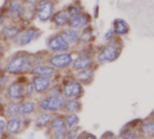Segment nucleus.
<instances>
[{
    "instance_id": "f257e3e1",
    "label": "nucleus",
    "mask_w": 154,
    "mask_h": 139,
    "mask_svg": "<svg viewBox=\"0 0 154 139\" xmlns=\"http://www.w3.org/2000/svg\"><path fill=\"white\" fill-rule=\"evenodd\" d=\"M33 65V53L26 51H18L6 60L4 72L10 75H26L30 73Z\"/></svg>"
},
{
    "instance_id": "f03ea898",
    "label": "nucleus",
    "mask_w": 154,
    "mask_h": 139,
    "mask_svg": "<svg viewBox=\"0 0 154 139\" xmlns=\"http://www.w3.org/2000/svg\"><path fill=\"white\" fill-rule=\"evenodd\" d=\"M42 35V31L33 25H26L19 34L12 41L17 46L23 47L30 44Z\"/></svg>"
},
{
    "instance_id": "7ed1b4c3",
    "label": "nucleus",
    "mask_w": 154,
    "mask_h": 139,
    "mask_svg": "<svg viewBox=\"0 0 154 139\" xmlns=\"http://www.w3.org/2000/svg\"><path fill=\"white\" fill-rule=\"evenodd\" d=\"M74 54L73 51L64 52H56L49 53L46 62L54 67L56 70H67L70 69Z\"/></svg>"
},
{
    "instance_id": "20e7f679",
    "label": "nucleus",
    "mask_w": 154,
    "mask_h": 139,
    "mask_svg": "<svg viewBox=\"0 0 154 139\" xmlns=\"http://www.w3.org/2000/svg\"><path fill=\"white\" fill-rule=\"evenodd\" d=\"M64 97L63 96H53L47 94L39 99L37 105L42 111L57 112L63 110Z\"/></svg>"
},
{
    "instance_id": "39448f33",
    "label": "nucleus",
    "mask_w": 154,
    "mask_h": 139,
    "mask_svg": "<svg viewBox=\"0 0 154 139\" xmlns=\"http://www.w3.org/2000/svg\"><path fill=\"white\" fill-rule=\"evenodd\" d=\"M3 7L6 11L8 22L20 23L25 9V5L21 0H7Z\"/></svg>"
},
{
    "instance_id": "423d86ee",
    "label": "nucleus",
    "mask_w": 154,
    "mask_h": 139,
    "mask_svg": "<svg viewBox=\"0 0 154 139\" xmlns=\"http://www.w3.org/2000/svg\"><path fill=\"white\" fill-rule=\"evenodd\" d=\"M120 55V48L116 42L109 41V43L104 45L96 54L94 61L99 63H103L105 61H115Z\"/></svg>"
},
{
    "instance_id": "0eeeda50",
    "label": "nucleus",
    "mask_w": 154,
    "mask_h": 139,
    "mask_svg": "<svg viewBox=\"0 0 154 139\" xmlns=\"http://www.w3.org/2000/svg\"><path fill=\"white\" fill-rule=\"evenodd\" d=\"M46 47H47V51L50 53L72 51V48L63 40V38L59 34V32L51 34L46 39Z\"/></svg>"
},
{
    "instance_id": "6e6552de",
    "label": "nucleus",
    "mask_w": 154,
    "mask_h": 139,
    "mask_svg": "<svg viewBox=\"0 0 154 139\" xmlns=\"http://www.w3.org/2000/svg\"><path fill=\"white\" fill-rule=\"evenodd\" d=\"M25 26L26 25L21 23L8 22L0 27V38L7 43L9 41H13Z\"/></svg>"
},
{
    "instance_id": "1a4fd4ad",
    "label": "nucleus",
    "mask_w": 154,
    "mask_h": 139,
    "mask_svg": "<svg viewBox=\"0 0 154 139\" xmlns=\"http://www.w3.org/2000/svg\"><path fill=\"white\" fill-rule=\"evenodd\" d=\"M56 3L57 2H55L54 0H51V1L47 2H39L35 7L36 19H38L42 23L48 22L55 11Z\"/></svg>"
},
{
    "instance_id": "9d476101",
    "label": "nucleus",
    "mask_w": 154,
    "mask_h": 139,
    "mask_svg": "<svg viewBox=\"0 0 154 139\" xmlns=\"http://www.w3.org/2000/svg\"><path fill=\"white\" fill-rule=\"evenodd\" d=\"M77 56L72 60L70 70L72 72H79L94 65V56L87 53H76Z\"/></svg>"
},
{
    "instance_id": "9b49d317",
    "label": "nucleus",
    "mask_w": 154,
    "mask_h": 139,
    "mask_svg": "<svg viewBox=\"0 0 154 139\" xmlns=\"http://www.w3.org/2000/svg\"><path fill=\"white\" fill-rule=\"evenodd\" d=\"M62 89L63 96L66 99H76L84 92L83 85L75 79L66 81V82L63 83Z\"/></svg>"
},
{
    "instance_id": "f8f14e48",
    "label": "nucleus",
    "mask_w": 154,
    "mask_h": 139,
    "mask_svg": "<svg viewBox=\"0 0 154 139\" xmlns=\"http://www.w3.org/2000/svg\"><path fill=\"white\" fill-rule=\"evenodd\" d=\"M92 23V16L89 13L84 11L83 13L69 17L67 26L72 29H76L81 31L87 25H91Z\"/></svg>"
},
{
    "instance_id": "ddd939ff",
    "label": "nucleus",
    "mask_w": 154,
    "mask_h": 139,
    "mask_svg": "<svg viewBox=\"0 0 154 139\" xmlns=\"http://www.w3.org/2000/svg\"><path fill=\"white\" fill-rule=\"evenodd\" d=\"M59 34L62 35L63 40L73 49L79 46V39H80V31L72 29L70 27H65L58 31Z\"/></svg>"
},
{
    "instance_id": "4468645a",
    "label": "nucleus",
    "mask_w": 154,
    "mask_h": 139,
    "mask_svg": "<svg viewBox=\"0 0 154 139\" xmlns=\"http://www.w3.org/2000/svg\"><path fill=\"white\" fill-rule=\"evenodd\" d=\"M24 86L25 83L19 81H14L7 87V96L9 99L18 101L24 98Z\"/></svg>"
},
{
    "instance_id": "2eb2a0df",
    "label": "nucleus",
    "mask_w": 154,
    "mask_h": 139,
    "mask_svg": "<svg viewBox=\"0 0 154 139\" xmlns=\"http://www.w3.org/2000/svg\"><path fill=\"white\" fill-rule=\"evenodd\" d=\"M57 70L50 65L47 62L41 63V64H35L33 65L30 73L33 76H42V77H47V78H52Z\"/></svg>"
},
{
    "instance_id": "dca6fc26",
    "label": "nucleus",
    "mask_w": 154,
    "mask_h": 139,
    "mask_svg": "<svg viewBox=\"0 0 154 139\" xmlns=\"http://www.w3.org/2000/svg\"><path fill=\"white\" fill-rule=\"evenodd\" d=\"M68 20H69V16H68L65 9L63 8V9H60L57 11H54V13L53 14V16L49 21H50L51 25L54 26V28L57 29L59 31L61 29L67 27Z\"/></svg>"
},
{
    "instance_id": "f3484780",
    "label": "nucleus",
    "mask_w": 154,
    "mask_h": 139,
    "mask_svg": "<svg viewBox=\"0 0 154 139\" xmlns=\"http://www.w3.org/2000/svg\"><path fill=\"white\" fill-rule=\"evenodd\" d=\"M31 81L34 85L35 93L40 95L47 93L48 90L53 84L52 78L42 77V76H33Z\"/></svg>"
},
{
    "instance_id": "a211bd4d",
    "label": "nucleus",
    "mask_w": 154,
    "mask_h": 139,
    "mask_svg": "<svg viewBox=\"0 0 154 139\" xmlns=\"http://www.w3.org/2000/svg\"><path fill=\"white\" fill-rule=\"evenodd\" d=\"M94 72H95V70L93 65L86 69L81 70L79 72H74L73 75H74V79L78 82H80L82 85H89L94 81Z\"/></svg>"
},
{
    "instance_id": "6ab92c4d",
    "label": "nucleus",
    "mask_w": 154,
    "mask_h": 139,
    "mask_svg": "<svg viewBox=\"0 0 154 139\" xmlns=\"http://www.w3.org/2000/svg\"><path fill=\"white\" fill-rule=\"evenodd\" d=\"M95 39L94 28L91 25H87L80 31L79 45H88L91 44Z\"/></svg>"
},
{
    "instance_id": "aec40b11",
    "label": "nucleus",
    "mask_w": 154,
    "mask_h": 139,
    "mask_svg": "<svg viewBox=\"0 0 154 139\" xmlns=\"http://www.w3.org/2000/svg\"><path fill=\"white\" fill-rule=\"evenodd\" d=\"M64 9H65V11H66L69 17L77 16V15L83 13L84 11H85V7L82 4L81 0H74L73 2L70 3L67 7H65Z\"/></svg>"
},
{
    "instance_id": "412c9836",
    "label": "nucleus",
    "mask_w": 154,
    "mask_h": 139,
    "mask_svg": "<svg viewBox=\"0 0 154 139\" xmlns=\"http://www.w3.org/2000/svg\"><path fill=\"white\" fill-rule=\"evenodd\" d=\"M82 108V103L77 99H64L63 110L68 113H77Z\"/></svg>"
},
{
    "instance_id": "4be33fe9",
    "label": "nucleus",
    "mask_w": 154,
    "mask_h": 139,
    "mask_svg": "<svg viewBox=\"0 0 154 139\" xmlns=\"http://www.w3.org/2000/svg\"><path fill=\"white\" fill-rule=\"evenodd\" d=\"M36 19V11L35 8H27L25 7L20 23L24 25H32V23Z\"/></svg>"
},
{
    "instance_id": "5701e85b",
    "label": "nucleus",
    "mask_w": 154,
    "mask_h": 139,
    "mask_svg": "<svg viewBox=\"0 0 154 139\" xmlns=\"http://www.w3.org/2000/svg\"><path fill=\"white\" fill-rule=\"evenodd\" d=\"M112 26V31L116 35H124L129 32V25L123 19H115Z\"/></svg>"
},
{
    "instance_id": "b1692460",
    "label": "nucleus",
    "mask_w": 154,
    "mask_h": 139,
    "mask_svg": "<svg viewBox=\"0 0 154 139\" xmlns=\"http://www.w3.org/2000/svg\"><path fill=\"white\" fill-rule=\"evenodd\" d=\"M35 102L33 100H26L19 104V109L18 113L20 116H26L31 113H33L35 109Z\"/></svg>"
},
{
    "instance_id": "393cba45",
    "label": "nucleus",
    "mask_w": 154,
    "mask_h": 139,
    "mask_svg": "<svg viewBox=\"0 0 154 139\" xmlns=\"http://www.w3.org/2000/svg\"><path fill=\"white\" fill-rule=\"evenodd\" d=\"M50 127L54 132H65L66 125L64 119L60 117H55L51 119L50 121Z\"/></svg>"
},
{
    "instance_id": "a878e982",
    "label": "nucleus",
    "mask_w": 154,
    "mask_h": 139,
    "mask_svg": "<svg viewBox=\"0 0 154 139\" xmlns=\"http://www.w3.org/2000/svg\"><path fill=\"white\" fill-rule=\"evenodd\" d=\"M52 119V116L49 112L47 111H43L40 114H38L35 117V125L39 127H44L46 126L47 125L50 124V121Z\"/></svg>"
},
{
    "instance_id": "bb28decb",
    "label": "nucleus",
    "mask_w": 154,
    "mask_h": 139,
    "mask_svg": "<svg viewBox=\"0 0 154 139\" xmlns=\"http://www.w3.org/2000/svg\"><path fill=\"white\" fill-rule=\"evenodd\" d=\"M20 126H21V119L18 117H11L7 124L8 131L12 133V134L17 133L20 129Z\"/></svg>"
},
{
    "instance_id": "cd10ccee",
    "label": "nucleus",
    "mask_w": 154,
    "mask_h": 139,
    "mask_svg": "<svg viewBox=\"0 0 154 139\" xmlns=\"http://www.w3.org/2000/svg\"><path fill=\"white\" fill-rule=\"evenodd\" d=\"M18 109H19V103L17 101L12 100L9 103H8V105L6 107V114L9 117H17L19 115Z\"/></svg>"
},
{
    "instance_id": "c85d7f7f",
    "label": "nucleus",
    "mask_w": 154,
    "mask_h": 139,
    "mask_svg": "<svg viewBox=\"0 0 154 139\" xmlns=\"http://www.w3.org/2000/svg\"><path fill=\"white\" fill-rule=\"evenodd\" d=\"M64 122H65V125L71 128V127H73L77 123L79 122V117L75 113H69L65 117Z\"/></svg>"
},
{
    "instance_id": "c756f323",
    "label": "nucleus",
    "mask_w": 154,
    "mask_h": 139,
    "mask_svg": "<svg viewBox=\"0 0 154 139\" xmlns=\"http://www.w3.org/2000/svg\"><path fill=\"white\" fill-rule=\"evenodd\" d=\"M35 93V88H34V85H33L32 81L25 83V86H24V97L30 98Z\"/></svg>"
},
{
    "instance_id": "7c9ffc66",
    "label": "nucleus",
    "mask_w": 154,
    "mask_h": 139,
    "mask_svg": "<svg viewBox=\"0 0 154 139\" xmlns=\"http://www.w3.org/2000/svg\"><path fill=\"white\" fill-rule=\"evenodd\" d=\"M47 94L53 95V96H63V89L62 86L59 84H54L50 87V89L47 91Z\"/></svg>"
},
{
    "instance_id": "2f4dec72",
    "label": "nucleus",
    "mask_w": 154,
    "mask_h": 139,
    "mask_svg": "<svg viewBox=\"0 0 154 139\" xmlns=\"http://www.w3.org/2000/svg\"><path fill=\"white\" fill-rule=\"evenodd\" d=\"M142 132L144 134H152L154 133V121H150V122H147L143 125L142 128H141Z\"/></svg>"
},
{
    "instance_id": "473e14b6",
    "label": "nucleus",
    "mask_w": 154,
    "mask_h": 139,
    "mask_svg": "<svg viewBox=\"0 0 154 139\" xmlns=\"http://www.w3.org/2000/svg\"><path fill=\"white\" fill-rule=\"evenodd\" d=\"M21 1L24 3L25 7L27 8H35L39 3V0H21Z\"/></svg>"
},
{
    "instance_id": "72a5a7b5",
    "label": "nucleus",
    "mask_w": 154,
    "mask_h": 139,
    "mask_svg": "<svg viewBox=\"0 0 154 139\" xmlns=\"http://www.w3.org/2000/svg\"><path fill=\"white\" fill-rule=\"evenodd\" d=\"M7 50V42H4L0 38V61H4Z\"/></svg>"
},
{
    "instance_id": "f704fd0d",
    "label": "nucleus",
    "mask_w": 154,
    "mask_h": 139,
    "mask_svg": "<svg viewBox=\"0 0 154 139\" xmlns=\"http://www.w3.org/2000/svg\"><path fill=\"white\" fill-rule=\"evenodd\" d=\"M8 16H7V14H6V11L4 9V7H0V27L2 25H4L6 23H8Z\"/></svg>"
},
{
    "instance_id": "c9c22d12",
    "label": "nucleus",
    "mask_w": 154,
    "mask_h": 139,
    "mask_svg": "<svg viewBox=\"0 0 154 139\" xmlns=\"http://www.w3.org/2000/svg\"><path fill=\"white\" fill-rule=\"evenodd\" d=\"M113 35H114V33H113L112 29H109V30L104 34V39H105L106 41H108V42H109V41L112 40Z\"/></svg>"
},
{
    "instance_id": "e433bc0d",
    "label": "nucleus",
    "mask_w": 154,
    "mask_h": 139,
    "mask_svg": "<svg viewBox=\"0 0 154 139\" xmlns=\"http://www.w3.org/2000/svg\"><path fill=\"white\" fill-rule=\"evenodd\" d=\"M77 133L76 132H70L66 137V139H75V136H76Z\"/></svg>"
},
{
    "instance_id": "4c0bfd02",
    "label": "nucleus",
    "mask_w": 154,
    "mask_h": 139,
    "mask_svg": "<svg viewBox=\"0 0 154 139\" xmlns=\"http://www.w3.org/2000/svg\"><path fill=\"white\" fill-rule=\"evenodd\" d=\"M6 127L5 122L3 120H0V133H2L4 131V128Z\"/></svg>"
},
{
    "instance_id": "58836bf2",
    "label": "nucleus",
    "mask_w": 154,
    "mask_h": 139,
    "mask_svg": "<svg viewBox=\"0 0 154 139\" xmlns=\"http://www.w3.org/2000/svg\"><path fill=\"white\" fill-rule=\"evenodd\" d=\"M98 10H99V7L96 6L95 8H94V17H95V18L98 17Z\"/></svg>"
},
{
    "instance_id": "ea45409f",
    "label": "nucleus",
    "mask_w": 154,
    "mask_h": 139,
    "mask_svg": "<svg viewBox=\"0 0 154 139\" xmlns=\"http://www.w3.org/2000/svg\"><path fill=\"white\" fill-rule=\"evenodd\" d=\"M4 71V61H0V72Z\"/></svg>"
},
{
    "instance_id": "a19ab883",
    "label": "nucleus",
    "mask_w": 154,
    "mask_h": 139,
    "mask_svg": "<svg viewBox=\"0 0 154 139\" xmlns=\"http://www.w3.org/2000/svg\"><path fill=\"white\" fill-rule=\"evenodd\" d=\"M85 139H96V137L94 135H88Z\"/></svg>"
},
{
    "instance_id": "79ce46f5",
    "label": "nucleus",
    "mask_w": 154,
    "mask_h": 139,
    "mask_svg": "<svg viewBox=\"0 0 154 139\" xmlns=\"http://www.w3.org/2000/svg\"><path fill=\"white\" fill-rule=\"evenodd\" d=\"M3 139H14V138L11 137V136H6V137H4Z\"/></svg>"
},
{
    "instance_id": "37998d69",
    "label": "nucleus",
    "mask_w": 154,
    "mask_h": 139,
    "mask_svg": "<svg viewBox=\"0 0 154 139\" xmlns=\"http://www.w3.org/2000/svg\"><path fill=\"white\" fill-rule=\"evenodd\" d=\"M47 1H51V0H39V2H47Z\"/></svg>"
},
{
    "instance_id": "c03bdc74",
    "label": "nucleus",
    "mask_w": 154,
    "mask_h": 139,
    "mask_svg": "<svg viewBox=\"0 0 154 139\" xmlns=\"http://www.w3.org/2000/svg\"><path fill=\"white\" fill-rule=\"evenodd\" d=\"M77 139H85V138H84V137H78Z\"/></svg>"
},
{
    "instance_id": "a18cd8bd",
    "label": "nucleus",
    "mask_w": 154,
    "mask_h": 139,
    "mask_svg": "<svg viewBox=\"0 0 154 139\" xmlns=\"http://www.w3.org/2000/svg\"><path fill=\"white\" fill-rule=\"evenodd\" d=\"M54 1H55V2H58V0H54Z\"/></svg>"
}]
</instances>
